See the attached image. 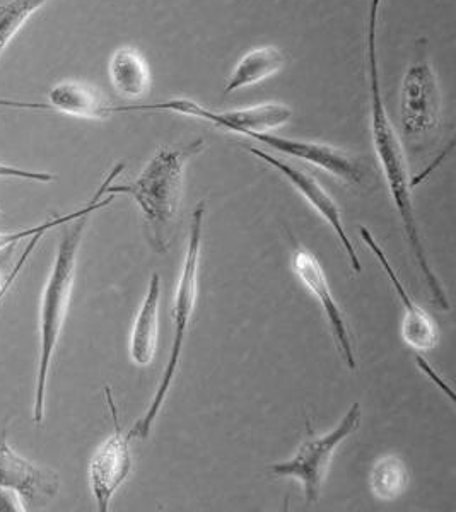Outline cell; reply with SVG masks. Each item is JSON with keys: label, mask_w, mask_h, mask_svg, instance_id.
<instances>
[{"label": "cell", "mask_w": 456, "mask_h": 512, "mask_svg": "<svg viewBox=\"0 0 456 512\" xmlns=\"http://www.w3.org/2000/svg\"><path fill=\"white\" fill-rule=\"evenodd\" d=\"M204 139L182 146L161 147L129 185H108L106 195H129L141 209L152 250L164 253L170 246L178 210L185 192V169L204 151Z\"/></svg>", "instance_id": "obj_1"}, {"label": "cell", "mask_w": 456, "mask_h": 512, "mask_svg": "<svg viewBox=\"0 0 456 512\" xmlns=\"http://www.w3.org/2000/svg\"><path fill=\"white\" fill-rule=\"evenodd\" d=\"M89 217L74 219L71 226L65 224L59 241L52 272L43 289L40 306V361L36 373L35 400H33V422L43 424L47 408L48 378L53 355L57 352L60 335L64 330L67 313L71 308L72 291L76 282L77 255L81 250L82 236L88 226Z\"/></svg>", "instance_id": "obj_2"}, {"label": "cell", "mask_w": 456, "mask_h": 512, "mask_svg": "<svg viewBox=\"0 0 456 512\" xmlns=\"http://www.w3.org/2000/svg\"><path fill=\"white\" fill-rule=\"evenodd\" d=\"M205 202H200L193 210L190 233H188L187 253L183 260L182 274L176 284L175 299H173V345H171L170 359L164 367L163 376L159 381L158 390L154 393L151 405L146 414L135 422L130 429L132 439H147L151 434L152 425L156 424L159 412L164 407L166 398L170 395L171 384L175 381L176 371L182 361L183 345L187 338L188 326L192 323L193 311L197 306L199 297L200 256H202V243H204Z\"/></svg>", "instance_id": "obj_3"}, {"label": "cell", "mask_w": 456, "mask_h": 512, "mask_svg": "<svg viewBox=\"0 0 456 512\" xmlns=\"http://www.w3.org/2000/svg\"><path fill=\"white\" fill-rule=\"evenodd\" d=\"M361 419V405L357 402L352 403V407L347 410V414L342 417L335 429L323 436L306 437L291 460L275 463L270 466L269 472L274 477L298 480L303 487L306 504L315 506L316 502L320 501L323 480L335 451L347 437L359 429Z\"/></svg>", "instance_id": "obj_4"}, {"label": "cell", "mask_w": 456, "mask_h": 512, "mask_svg": "<svg viewBox=\"0 0 456 512\" xmlns=\"http://www.w3.org/2000/svg\"><path fill=\"white\" fill-rule=\"evenodd\" d=\"M400 120L410 140L427 139L443 122V96L424 40L419 41L402 81Z\"/></svg>", "instance_id": "obj_5"}, {"label": "cell", "mask_w": 456, "mask_h": 512, "mask_svg": "<svg viewBox=\"0 0 456 512\" xmlns=\"http://www.w3.org/2000/svg\"><path fill=\"white\" fill-rule=\"evenodd\" d=\"M129 111H170L183 117L205 120L214 127L223 128L226 132H233L236 135L245 132H274L293 118V110L282 103H264L240 110L214 111L185 98H175L154 105H132L129 106Z\"/></svg>", "instance_id": "obj_6"}, {"label": "cell", "mask_w": 456, "mask_h": 512, "mask_svg": "<svg viewBox=\"0 0 456 512\" xmlns=\"http://www.w3.org/2000/svg\"><path fill=\"white\" fill-rule=\"evenodd\" d=\"M105 396L112 417L113 434L96 449V453L89 461V487L100 512H108L117 490L127 482L134 468L130 451L132 437L123 432L117 403L110 386H105Z\"/></svg>", "instance_id": "obj_7"}, {"label": "cell", "mask_w": 456, "mask_h": 512, "mask_svg": "<svg viewBox=\"0 0 456 512\" xmlns=\"http://www.w3.org/2000/svg\"><path fill=\"white\" fill-rule=\"evenodd\" d=\"M243 149H245L248 154H252L255 158L260 159V161H264L265 164H269L270 168L277 169V171L298 190L299 195H303V197L308 200V204L320 214L323 221L327 222L328 226L334 229V233L337 234V238H339L340 245H342L345 253H347V258H349L352 270H354L356 274H361V272H363V265H361V260H359V256H357L356 248L352 245L351 238L347 236L339 205H337L334 198L328 195L327 190L322 187V183L316 180L315 176L310 175L308 171L296 168L294 164L287 163L284 159L277 158V156L270 154V152L265 151V149H260V147L255 146H243Z\"/></svg>", "instance_id": "obj_8"}, {"label": "cell", "mask_w": 456, "mask_h": 512, "mask_svg": "<svg viewBox=\"0 0 456 512\" xmlns=\"http://www.w3.org/2000/svg\"><path fill=\"white\" fill-rule=\"evenodd\" d=\"M0 487L21 495L24 506H45L57 497L60 477L16 453L7 443V429L0 434Z\"/></svg>", "instance_id": "obj_9"}, {"label": "cell", "mask_w": 456, "mask_h": 512, "mask_svg": "<svg viewBox=\"0 0 456 512\" xmlns=\"http://www.w3.org/2000/svg\"><path fill=\"white\" fill-rule=\"evenodd\" d=\"M240 137L257 140L270 151L281 152L289 158L301 159L313 166H318L349 185H359L363 181L364 168L361 163L356 158H352L351 154L340 151L337 147L310 142V140L287 139L272 132H245Z\"/></svg>", "instance_id": "obj_10"}, {"label": "cell", "mask_w": 456, "mask_h": 512, "mask_svg": "<svg viewBox=\"0 0 456 512\" xmlns=\"http://www.w3.org/2000/svg\"><path fill=\"white\" fill-rule=\"evenodd\" d=\"M293 268L296 275H298V279L303 282V286L316 297V301L322 306L328 325L332 328L335 345H337V350L344 359L345 366L349 367L351 371H356V354H354V347H352L349 326H347V321H345L344 315L340 311L339 304L335 301L322 263L318 262V258L311 251L298 248L294 251Z\"/></svg>", "instance_id": "obj_11"}, {"label": "cell", "mask_w": 456, "mask_h": 512, "mask_svg": "<svg viewBox=\"0 0 456 512\" xmlns=\"http://www.w3.org/2000/svg\"><path fill=\"white\" fill-rule=\"evenodd\" d=\"M359 233L363 236L366 246L376 256V260L380 262L381 267L385 270L386 277L392 282L393 291L397 292L398 299L404 306L405 316L404 321H402V337H404L405 344L409 345L410 349L417 350V352L433 350L438 345L439 340L438 326L434 323L433 318L427 315L424 309L419 308L416 301H412L409 292L405 291L404 284L398 279L392 263L388 262L385 251L381 250V246L378 245V241H376L368 227L361 226Z\"/></svg>", "instance_id": "obj_12"}, {"label": "cell", "mask_w": 456, "mask_h": 512, "mask_svg": "<svg viewBox=\"0 0 456 512\" xmlns=\"http://www.w3.org/2000/svg\"><path fill=\"white\" fill-rule=\"evenodd\" d=\"M48 105L52 111L88 120H105L117 113H127V106L110 105L98 89L79 81H65L53 86L48 93Z\"/></svg>", "instance_id": "obj_13"}, {"label": "cell", "mask_w": 456, "mask_h": 512, "mask_svg": "<svg viewBox=\"0 0 456 512\" xmlns=\"http://www.w3.org/2000/svg\"><path fill=\"white\" fill-rule=\"evenodd\" d=\"M159 299H161V277L152 274L146 297L135 316L130 333V359L137 367H147L156 354L158 345Z\"/></svg>", "instance_id": "obj_14"}, {"label": "cell", "mask_w": 456, "mask_h": 512, "mask_svg": "<svg viewBox=\"0 0 456 512\" xmlns=\"http://www.w3.org/2000/svg\"><path fill=\"white\" fill-rule=\"evenodd\" d=\"M108 76L113 89L123 98L141 99L151 93V67L137 48L122 47L113 52Z\"/></svg>", "instance_id": "obj_15"}, {"label": "cell", "mask_w": 456, "mask_h": 512, "mask_svg": "<svg viewBox=\"0 0 456 512\" xmlns=\"http://www.w3.org/2000/svg\"><path fill=\"white\" fill-rule=\"evenodd\" d=\"M117 176V171H113L112 169V171H110V175L106 176L105 181L101 183V187L96 190V193H94L93 198L89 200L88 204L82 205L81 209L74 210L71 214H65V216L48 219V221L45 222V226L41 227L38 233L31 236L30 241H28V246L24 248L23 253L19 256L18 262H16V265H14V268L11 270V274L7 275L4 282H2V286H0V304H2L4 299H6L9 291H11L14 284H16L19 274L23 272L24 265L28 263L31 255L35 253L36 246L40 245L41 239H43L45 234L50 233V231L55 229V227L65 226V224H69V222L74 221V219H79V217L93 216L94 212L105 209L106 205L112 204L113 200H115V195H108V197H106V188H108V185H110Z\"/></svg>", "instance_id": "obj_16"}, {"label": "cell", "mask_w": 456, "mask_h": 512, "mask_svg": "<svg viewBox=\"0 0 456 512\" xmlns=\"http://www.w3.org/2000/svg\"><path fill=\"white\" fill-rule=\"evenodd\" d=\"M286 65V55L274 45L253 48L234 65L228 81L224 84V94H233L241 89L252 88L260 82L279 74Z\"/></svg>", "instance_id": "obj_17"}, {"label": "cell", "mask_w": 456, "mask_h": 512, "mask_svg": "<svg viewBox=\"0 0 456 512\" xmlns=\"http://www.w3.org/2000/svg\"><path fill=\"white\" fill-rule=\"evenodd\" d=\"M407 483H409L407 466L395 454H388L376 461L369 475L371 492L381 501H393L400 497L404 494Z\"/></svg>", "instance_id": "obj_18"}, {"label": "cell", "mask_w": 456, "mask_h": 512, "mask_svg": "<svg viewBox=\"0 0 456 512\" xmlns=\"http://www.w3.org/2000/svg\"><path fill=\"white\" fill-rule=\"evenodd\" d=\"M50 0H0V60L28 19Z\"/></svg>", "instance_id": "obj_19"}, {"label": "cell", "mask_w": 456, "mask_h": 512, "mask_svg": "<svg viewBox=\"0 0 456 512\" xmlns=\"http://www.w3.org/2000/svg\"><path fill=\"white\" fill-rule=\"evenodd\" d=\"M0 178H18V180L36 181V183H53L57 180V176L52 173L16 168V166L4 163H0Z\"/></svg>", "instance_id": "obj_20"}, {"label": "cell", "mask_w": 456, "mask_h": 512, "mask_svg": "<svg viewBox=\"0 0 456 512\" xmlns=\"http://www.w3.org/2000/svg\"><path fill=\"white\" fill-rule=\"evenodd\" d=\"M28 511L24 506L21 495L12 492V490L0 487V512H24Z\"/></svg>", "instance_id": "obj_21"}, {"label": "cell", "mask_w": 456, "mask_h": 512, "mask_svg": "<svg viewBox=\"0 0 456 512\" xmlns=\"http://www.w3.org/2000/svg\"><path fill=\"white\" fill-rule=\"evenodd\" d=\"M0 108H16V110L52 111L48 103L38 101H19V99L0 98Z\"/></svg>", "instance_id": "obj_22"}, {"label": "cell", "mask_w": 456, "mask_h": 512, "mask_svg": "<svg viewBox=\"0 0 456 512\" xmlns=\"http://www.w3.org/2000/svg\"><path fill=\"white\" fill-rule=\"evenodd\" d=\"M417 364H419L422 371H424L429 378L433 379L434 383L438 384L439 388L445 391L446 395L450 396L451 400H453V393H451L450 388H448V386H446V384L433 373V367L429 366V364H427L424 359H421V357H417Z\"/></svg>", "instance_id": "obj_23"}, {"label": "cell", "mask_w": 456, "mask_h": 512, "mask_svg": "<svg viewBox=\"0 0 456 512\" xmlns=\"http://www.w3.org/2000/svg\"><path fill=\"white\" fill-rule=\"evenodd\" d=\"M2 282H4V280H0V286H2Z\"/></svg>", "instance_id": "obj_24"}, {"label": "cell", "mask_w": 456, "mask_h": 512, "mask_svg": "<svg viewBox=\"0 0 456 512\" xmlns=\"http://www.w3.org/2000/svg\"><path fill=\"white\" fill-rule=\"evenodd\" d=\"M0 216H2V210H0Z\"/></svg>", "instance_id": "obj_25"}]
</instances>
